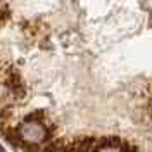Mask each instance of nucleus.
I'll return each mask as SVG.
<instances>
[{
    "label": "nucleus",
    "mask_w": 152,
    "mask_h": 152,
    "mask_svg": "<svg viewBox=\"0 0 152 152\" xmlns=\"http://www.w3.org/2000/svg\"><path fill=\"white\" fill-rule=\"evenodd\" d=\"M92 152H138V147L119 137H104L97 138V143Z\"/></svg>",
    "instance_id": "obj_1"
},
{
    "label": "nucleus",
    "mask_w": 152,
    "mask_h": 152,
    "mask_svg": "<svg viewBox=\"0 0 152 152\" xmlns=\"http://www.w3.org/2000/svg\"><path fill=\"white\" fill-rule=\"evenodd\" d=\"M0 152H5V151H4V147H2V145H0Z\"/></svg>",
    "instance_id": "obj_2"
}]
</instances>
